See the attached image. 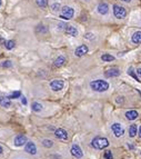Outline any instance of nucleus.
Returning <instances> with one entry per match:
<instances>
[{"instance_id":"nucleus-1","label":"nucleus","mask_w":141,"mask_h":159,"mask_svg":"<svg viewBox=\"0 0 141 159\" xmlns=\"http://www.w3.org/2000/svg\"><path fill=\"white\" fill-rule=\"evenodd\" d=\"M109 82L103 79H96L90 82V88L96 93H104L109 89Z\"/></svg>"},{"instance_id":"nucleus-2","label":"nucleus","mask_w":141,"mask_h":159,"mask_svg":"<svg viewBox=\"0 0 141 159\" xmlns=\"http://www.w3.org/2000/svg\"><path fill=\"white\" fill-rule=\"evenodd\" d=\"M109 144H110L109 140L104 137H96L91 141V146L94 149H98V150H102L104 148H107L109 146Z\"/></svg>"},{"instance_id":"nucleus-3","label":"nucleus","mask_w":141,"mask_h":159,"mask_svg":"<svg viewBox=\"0 0 141 159\" xmlns=\"http://www.w3.org/2000/svg\"><path fill=\"white\" fill-rule=\"evenodd\" d=\"M112 10H113V16L117 19H125L127 17V14H128L127 9L125 7H122V6H120V5H115Z\"/></svg>"},{"instance_id":"nucleus-4","label":"nucleus","mask_w":141,"mask_h":159,"mask_svg":"<svg viewBox=\"0 0 141 159\" xmlns=\"http://www.w3.org/2000/svg\"><path fill=\"white\" fill-rule=\"evenodd\" d=\"M75 16V9L69 7V6H64L61 8V13H60V18H62L64 20H69L71 18H73Z\"/></svg>"},{"instance_id":"nucleus-5","label":"nucleus","mask_w":141,"mask_h":159,"mask_svg":"<svg viewBox=\"0 0 141 159\" xmlns=\"http://www.w3.org/2000/svg\"><path fill=\"white\" fill-rule=\"evenodd\" d=\"M111 130H112V133L117 138H120V137H122L125 135V128L119 122H113L111 125Z\"/></svg>"},{"instance_id":"nucleus-6","label":"nucleus","mask_w":141,"mask_h":159,"mask_svg":"<svg viewBox=\"0 0 141 159\" xmlns=\"http://www.w3.org/2000/svg\"><path fill=\"white\" fill-rule=\"evenodd\" d=\"M49 86H50L51 90H53V91H60V90L64 89V80H61V79H54L49 83Z\"/></svg>"},{"instance_id":"nucleus-7","label":"nucleus","mask_w":141,"mask_h":159,"mask_svg":"<svg viewBox=\"0 0 141 159\" xmlns=\"http://www.w3.org/2000/svg\"><path fill=\"white\" fill-rule=\"evenodd\" d=\"M70 152H71V155L75 157V158H82L83 157V152H82V149L80 148L79 145L77 144H75V145H72L71 147V149H70Z\"/></svg>"},{"instance_id":"nucleus-8","label":"nucleus","mask_w":141,"mask_h":159,"mask_svg":"<svg viewBox=\"0 0 141 159\" xmlns=\"http://www.w3.org/2000/svg\"><path fill=\"white\" fill-rule=\"evenodd\" d=\"M97 12L101 16H106L109 12V5L106 3V2H100L98 6H97Z\"/></svg>"},{"instance_id":"nucleus-9","label":"nucleus","mask_w":141,"mask_h":159,"mask_svg":"<svg viewBox=\"0 0 141 159\" xmlns=\"http://www.w3.org/2000/svg\"><path fill=\"white\" fill-rule=\"evenodd\" d=\"M88 51H89L88 46H86V45H80L79 47L76 48V50H75V56H76V57H82V56H85L86 53H88Z\"/></svg>"},{"instance_id":"nucleus-10","label":"nucleus","mask_w":141,"mask_h":159,"mask_svg":"<svg viewBox=\"0 0 141 159\" xmlns=\"http://www.w3.org/2000/svg\"><path fill=\"white\" fill-rule=\"evenodd\" d=\"M27 143H28V141H27V137L25 135H18V136H16V138H14V140H13L14 146H17V147L24 146Z\"/></svg>"},{"instance_id":"nucleus-11","label":"nucleus","mask_w":141,"mask_h":159,"mask_svg":"<svg viewBox=\"0 0 141 159\" xmlns=\"http://www.w3.org/2000/svg\"><path fill=\"white\" fill-rule=\"evenodd\" d=\"M25 151L30 154V155H36L37 154V146L35 143L32 141H28L26 144V147H25Z\"/></svg>"},{"instance_id":"nucleus-12","label":"nucleus","mask_w":141,"mask_h":159,"mask_svg":"<svg viewBox=\"0 0 141 159\" xmlns=\"http://www.w3.org/2000/svg\"><path fill=\"white\" fill-rule=\"evenodd\" d=\"M54 136H56L58 139H60V140H67V139H68V133H67L64 129H62V128L56 129Z\"/></svg>"},{"instance_id":"nucleus-13","label":"nucleus","mask_w":141,"mask_h":159,"mask_svg":"<svg viewBox=\"0 0 141 159\" xmlns=\"http://www.w3.org/2000/svg\"><path fill=\"white\" fill-rule=\"evenodd\" d=\"M120 75V70L118 68H111V69H108L106 72H104V76L107 78H115L118 77Z\"/></svg>"},{"instance_id":"nucleus-14","label":"nucleus","mask_w":141,"mask_h":159,"mask_svg":"<svg viewBox=\"0 0 141 159\" xmlns=\"http://www.w3.org/2000/svg\"><path fill=\"white\" fill-rule=\"evenodd\" d=\"M64 32L68 35V36H71V37H77L78 36V30L76 27L71 26V25H67L66 29H64Z\"/></svg>"},{"instance_id":"nucleus-15","label":"nucleus","mask_w":141,"mask_h":159,"mask_svg":"<svg viewBox=\"0 0 141 159\" xmlns=\"http://www.w3.org/2000/svg\"><path fill=\"white\" fill-rule=\"evenodd\" d=\"M131 41H132V43H134V45H140L141 43V31L140 30L133 32V35L131 36Z\"/></svg>"},{"instance_id":"nucleus-16","label":"nucleus","mask_w":141,"mask_h":159,"mask_svg":"<svg viewBox=\"0 0 141 159\" xmlns=\"http://www.w3.org/2000/svg\"><path fill=\"white\" fill-rule=\"evenodd\" d=\"M0 106L3 108H9L11 107V99L5 96H0Z\"/></svg>"},{"instance_id":"nucleus-17","label":"nucleus","mask_w":141,"mask_h":159,"mask_svg":"<svg viewBox=\"0 0 141 159\" xmlns=\"http://www.w3.org/2000/svg\"><path fill=\"white\" fill-rule=\"evenodd\" d=\"M36 34L41 35V36L47 35V34H48V28H47V26H45V25H42V24H39L38 26L36 27Z\"/></svg>"},{"instance_id":"nucleus-18","label":"nucleus","mask_w":141,"mask_h":159,"mask_svg":"<svg viewBox=\"0 0 141 159\" xmlns=\"http://www.w3.org/2000/svg\"><path fill=\"white\" fill-rule=\"evenodd\" d=\"M66 61H67V59H66L64 56H59V57L54 60L53 65H54V67H57V68H60V67H62L64 64H66Z\"/></svg>"},{"instance_id":"nucleus-19","label":"nucleus","mask_w":141,"mask_h":159,"mask_svg":"<svg viewBox=\"0 0 141 159\" xmlns=\"http://www.w3.org/2000/svg\"><path fill=\"white\" fill-rule=\"evenodd\" d=\"M138 116H139V114L136 110H128L126 112V118L128 120H134L136 118H138Z\"/></svg>"},{"instance_id":"nucleus-20","label":"nucleus","mask_w":141,"mask_h":159,"mask_svg":"<svg viewBox=\"0 0 141 159\" xmlns=\"http://www.w3.org/2000/svg\"><path fill=\"white\" fill-rule=\"evenodd\" d=\"M138 126L136 125V124H133V125H131L130 126V128H129V136L131 137V138H133L134 136H137V133H138Z\"/></svg>"},{"instance_id":"nucleus-21","label":"nucleus","mask_w":141,"mask_h":159,"mask_svg":"<svg viewBox=\"0 0 141 159\" xmlns=\"http://www.w3.org/2000/svg\"><path fill=\"white\" fill-rule=\"evenodd\" d=\"M31 109H32V111H35V112H40V111L42 110V105L35 101V102H32V105H31Z\"/></svg>"},{"instance_id":"nucleus-22","label":"nucleus","mask_w":141,"mask_h":159,"mask_svg":"<svg viewBox=\"0 0 141 159\" xmlns=\"http://www.w3.org/2000/svg\"><path fill=\"white\" fill-rule=\"evenodd\" d=\"M101 60L102 61H106V62H109V61H113L115 60V57L109 55V53H103L101 56Z\"/></svg>"},{"instance_id":"nucleus-23","label":"nucleus","mask_w":141,"mask_h":159,"mask_svg":"<svg viewBox=\"0 0 141 159\" xmlns=\"http://www.w3.org/2000/svg\"><path fill=\"white\" fill-rule=\"evenodd\" d=\"M50 9L52 10V12H58L59 10H61V6L59 2H53L50 6Z\"/></svg>"},{"instance_id":"nucleus-24","label":"nucleus","mask_w":141,"mask_h":159,"mask_svg":"<svg viewBox=\"0 0 141 159\" xmlns=\"http://www.w3.org/2000/svg\"><path fill=\"white\" fill-rule=\"evenodd\" d=\"M36 3H37L38 7L45 9V8H47V6H48V0H36Z\"/></svg>"},{"instance_id":"nucleus-25","label":"nucleus","mask_w":141,"mask_h":159,"mask_svg":"<svg viewBox=\"0 0 141 159\" xmlns=\"http://www.w3.org/2000/svg\"><path fill=\"white\" fill-rule=\"evenodd\" d=\"M14 46H16V43H14V41L13 40H8V41H6L5 42V47H6V49H8V50H11L14 48Z\"/></svg>"},{"instance_id":"nucleus-26","label":"nucleus","mask_w":141,"mask_h":159,"mask_svg":"<svg viewBox=\"0 0 141 159\" xmlns=\"http://www.w3.org/2000/svg\"><path fill=\"white\" fill-rule=\"evenodd\" d=\"M41 143H42V146L46 147V148H51L53 146V141L50 139H43Z\"/></svg>"},{"instance_id":"nucleus-27","label":"nucleus","mask_w":141,"mask_h":159,"mask_svg":"<svg viewBox=\"0 0 141 159\" xmlns=\"http://www.w3.org/2000/svg\"><path fill=\"white\" fill-rule=\"evenodd\" d=\"M128 74L132 77V78H134V80H138V81H140V78H139V76L138 75H136L134 72H133V68L132 67H130L128 69Z\"/></svg>"},{"instance_id":"nucleus-28","label":"nucleus","mask_w":141,"mask_h":159,"mask_svg":"<svg viewBox=\"0 0 141 159\" xmlns=\"http://www.w3.org/2000/svg\"><path fill=\"white\" fill-rule=\"evenodd\" d=\"M9 99H17V98H21V93L20 91H14L10 96H8Z\"/></svg>"},{"instance_id":"nucleus-29","label":"nucleus","mask_w":141,"mask_h":159,"mask_svg":"<svg viewBox=\"0 0 141 159\" xmlns=\"http://www.w3.org/2000/svg\"><path fill=\"white\" fill-rule=\"evenodd\" d=\"M1 66L3 67V68H9V67L12 66V62H11L10 60H5V61H2Z\"/></svg>"},{"instance_id":"nucleus-30","label":"nucleus","mask_w":141,"mask_h":159,"mask_svg":"<svg viewBox=\"0 0 141 159\" xmlns=\"http://www.w3.org/2000/svg\"><path fill=\"white\" fill-rule=\"evenodd\" d=\"M104 158L106 159H113V156H112V152L110 150H107L104 152Z\"/></svg>"},{"instance_id":"nucleus-31","label":"nucleus","mask_w":141,"mask_h":159,"mask_svg":"<svg viewBox=\"0 0 141 159\" xmlns=\"http://www.w3.org/2000/svg\"><path fill=\"white\" fill-rule=\"evenodd\" d=\"M93 38H94V36H93V34H91V32H87V34L85 35V39L92 40Z\"/></svg>"},{"instance_id":"nucleus-32","label":"nucleus","mask_w":141,"mask_h":159,"mask_svg":"<svg viewBox=\"0 0 141 159\" xmlns=\"http://www.w3.org/2000/svg\"><path fill=\"white\" fill-rule=\"evenodd\" d=\"M66 27H67L66 24H64V22H60V24H58V25H57V29H58V30H64V29H66Z\"/></svg>"},{"instance_id":"nucleus-33","label":"nucleus","mask_w":141,"mask_h":159,"mask_svg":"<svg viewBox=\"0 0 141 159\" xmlns=\"http://www.w3.org/2000/svg\"><path fill=\"white\" fill-rule=\"evenodd\" d=\"M115 102H117V104H122V102H123V98H122V97H118V98L115 99Z\"/></svg>"},{"instance_id":"nucleus-34","label":"nucleus","mask_w":141,"mask_h":159,"mask_svg":"<svg viewBox=\"0 0 141 159\" xmlns=\"http://www.w3.org/2000/svg\"><path fill=\"white\" fill-rule=\"evenodd\" d=\"M21 102H22V105H27V99H26V97H21Z\"/></svg>"},{"instance_id":"nucleus-35","label":"nucleus","mask_w":141,"mask_h":159,"mask_svg":"<svg viewBox=\"0 0 141 159\" xmlns=\"http://www.w3.org/2000/svg\"><path fill=\"white\" fill-rule=\"evenodd\" d=\"M137 75L139 76V78H141V68H138V69H137Z\"/></svg>"},{"instance_id":"nucleus-36","label":"nucleus","mask_w":141,"mask_h":159,"mask_svg":"<svg viewBox=\"0 0 141 159\" xmlns=\"http://www.w3.org/2000/svg\"><path fill=\"white\" fill-rule=\"evenodd\" d=\"M138 135H139V137L141 138V126L139 127V130H138Z\"/></svg>"},{"instance_id":"nucleus-37","label":"nucleus","mask_w":141,"mask_h":159,"mask_svg":"<svg viewBox=\"0 0 141 159\" xmlns=\"http://www.w3.org/2000/svg\"><path fill=\"white\" fill-rule=\"evenodd\" d=\"M2 151H3V148L0 146V154H2Z\"/></svg>"},{"instance_id":"nucleus-38","label":"nucleus","mask_w":141,"mask_h":159,"mask_svg":"<svg viewBox=\"0 0 141 159\" xmlns=\"http://www.w3.org/2000/svg\"><path fill=\"white\" fill-rule=\"evenodd\" d=\"M121 1H123V2H130L131 0H121Z\"/></svg>"},{"instance_id":"nucleus-39","label":"nucleus","mask_w":141,"mask_h":159,"mask_svg":"<svg viewBox=\"0 0 141 159\" xmlns=\"http://www.w3.org/2000/svg\"><path fill=\"white\" fill-rule=\"evenodd\" d=\"M1 5H2V0H0V7H1Z\"/></svg>"},{"instance_id":"nucleus-40","label":"nucleus","mask_w":141,"mask_h":159,"mask_svg":"<svg viewBox=\"0 0 141 159\" xmlns=\"http://www.w3.org/2000/svg\"><path fill=\"white\" fill-rule=\"evenodd\" d=\"M85 1H89V0H85Z\"/></svg>"},{"instance_id":"nucleus-41","label":"nucleus","mask_w":141,"mask_h":159,"mask_svg":"<svg viewBox=\"0 0 141 159\" xmlns=\"http://www.w3.org/2000/svg\"><path fill=\"white\" fill-rule=\"evenodd\" d=\"M140 22H141V21H140Z\"/></svg>"}]
</instances>
